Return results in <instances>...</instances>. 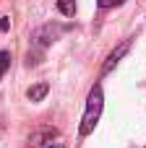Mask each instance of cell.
Wrapping results in <instances>:
<instances>
[{"mask_svg": "<svg viewBox=\"0 0 146 148\" xmlns=\"http://www.w3.org/2000/svg\"><path fill=\"white\" fill-rule=\"evenodd\" d=\"M102 109H104V94H102V86L94 83V88L86 96V109H84V117H81V125H78V135L81 138L94 133V127H97V122L102 117Z\"/></svg>", "mask_w": 146, "mask_h": 148, "instance_id": "obj_1", "label": "cell"}, {"mask_svg": "<svg viewBox=\"0 0 146 148\" xmlns=\"http://www.w3.org/2000/svg\"><path fill=\"white\" fill-rule=\"evenodd\" d=\"M128 49H131V42H123V44H118V47H115V49L107 55V60H104V65H102V73H99V75H102V78H104V75H110V73L118 68V62H120V60L128 55Z\"/></svg>", "mask_w": 146, "mask_h": 148, "instance_id": "obj_2", "label": "cell"}, {"mask_svg": "<svg viewBox=\"0 0 146 148\" xmlns=\"http://www.w3.org/2000/svg\"><path fill=\"white\" fill-rule=\"evenodd\" d=\"M55 140H57V130H55V127H42V130L31 133L29 146L31 148H47L50 143H55Z\"/></svg>", "mask_w": 146, "mask_h": 148, "instance_id": "obj_3", "label": "cell"}, {"mask_svg": "<svg viewBox=\"0 0 146 148\" xmlns=\"http://www.w3.org/2000/svg\"><path fill=\"white\" fill-rule=\"evenodd\" d=\"M63 29L60 26H52V23H47V26H42L37 34H34V44L39 47V49H44V47H50L55 39H57V34H60Z\"/></svg>", "mask_w": 146, "mask_h": 148, "instance_id": "obj_4", "label": "cell"}, {"mask_svg": "<svg viewBox=\"0 0 146 148\" xmlns=\"http://www.w3.org/2000/svg\"><path fill=\"white\" fill-rule=\"evenodd\" d=\"M47 91H50V83H37V86H31L29 91H26V96H29V101H42L44 96H47Z\"/></svg>", "mask_w": 146, "mask_h": 148, "instance_id": "obj_5", "label": "cell"}, {"mask_svg": "<svg viewBox=\"0 0 146 148\" xmlns=\"http://www.w3.org/2000/svg\"><path fill=\"white\" fill-rule=\"evenodd\" d=\"M57 8H60V13L68 16V18L76 16V0H57Z\"/></svg>", "mask_w": 146, "mask_h": 148, "instance_id": "obj_6", "label": "cell"}, {"mask_svg": "<svg viewBox=\"0 0 146 148\" xmlns=\"http://www.w3.org/2000/svg\"><path fill=\"white\" fill-rule=\"evenodd\" d=\"M10 60H13V57H10V52H8V49H0V81H3V75L8 73Z\"/></svg>", "mask_w": 146, "mask_h": 148, "instance_id": "obj_7", "label": "cell"}, {"mask_svg": "<svg viewBox=\"0 0 146 148\" xmlns=\"http://www.w3.org/2000/svg\"><path fill=\"white\" fill-rule=\"evenodd\" d=\"M97 3H99V8H104V10H107V8H115V5H123L125 0H97Z\"/></svg>", "mask_w": 146, "mask_h": 148, "instance_id": "obj_8", "label": "cell"}, {"mask_svg": "<svg viewBox=\"0 0 146 148\" xmlns=\"http://www.w3.org/2000/svg\"><path fill=\"white\" fill-rule=\"evenodd\" d=\"M10 26V21H8V16H0V31H5Z\"/></svg>", "mask_w": 146, "mask_h": 148, "instance_id": "obj_9", "label": "cell"}, {"mask_svg": "<svg viewBox=\"0 0 146 148\" xmlns=\"http://www.w3.org/2000/svg\"><path fill=\"white\" fill-rule=\"evenodd\" d=\"M47 148H65V143H63V140H60V138H57V140H55V143H50V146Z\"/></svg>", "mask_w": 146, "mask_h": 148, "instance_id": "obj_10", "label": "cell"}, {"mask_svg": "<svg viewBox=\"0 0 146 148\" xmlns=\"http://www.w3.org/2000/svg\"><path fill=\"white\" fill-rule=\"evenodd\" d=\"M144 148H146V146H144Z\"/></svg>", "mask_w": 146, "mask_h": 148, "instance_id": "obj_11", "label": "cell"}]
</instances>
